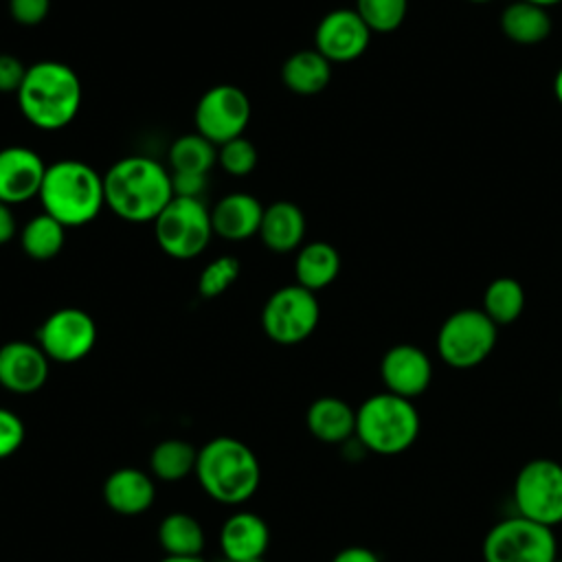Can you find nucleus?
Wrapping results in <instances>:
<instances>
[{
	"instance_id": "30",
	"label": "nucleus",
	"mask_w": 562,
	"mask_h": 562,
	"mask_svg": "<svg viewBox=\"0 0 562 562\" xmlns=\"http://www.w3.org/2000/svg\"><path fill=\"white\" fill-rule=\"evenodd\" d=\"M356 11L371 33H391L402 26L408 0H356Z\"/></svg>"
},
{
	"instance_id": "14",
	"label": "nucleus",
	"mask_w": 562,
	"mask_h": 562,
	"mask_svg": "<svg viewBox=\"0 0 562 562\" xmlns=\"http://www.w3.org/2000/svg\"><path fill=\"white\" fill-rule=\"evenodd\" d=\"M46 162L42 156L24 145H9L0 149V202L13 206L40 195Z\"/></svg>"
},
{
	"instance_id": "37",
	"label": "nucleus",
	"mask_w": 562,
	"mask_h": 562,
	"mask_svg": "<svg viewBox=\"0 0 562 562\" xmlns=\"http://www.w3.org/2000/svg\"><path fill=\"white\" fill-rule=\"evenodd\" d=\"M331 562H380L378 553L367 549V547H360V544H351V547H345L340 549Z\"/></svg>"
},
{
	"instance_id": "33",
	"label": "nucleus",
	"mask_w": 562,
	"mask_h": 562,
	"mask_svg": "<svg viewBox=\"0 0 562 562\" xmlns=\"http://www.w3.org/2000/svg\"><path fill=\"white\" fill-rule=\"evenodd\" d=\"M24 435L22 419L9 408H0V459L15 454L24 443Z\"/></svg>"
},
{
	"instance_id": "12",
	"label": "nucleus",
	"mask_w": 562,
	"mask_h": 562,
	"mask_svg": "<svg viewBox=\"0 0 562 562\" xmlns=\"http://www.w3.org/2000/svg\"><path fill=\"white\" fill-rule=\"evenodd\" d=\"M37 345L55 362H79L97 345V323L79 307H59L37 327Z\"/></svg>"
},
{
	"instance_id": "23",
	"label": "nucleus",
	"mask_w": 562,
	"mask_h": 562,
	"mask_svg": "<svg viewBox=\"0 0 562 562\" xmlns=\"http://www.w3.org/2000/svg\"><path fill=\"white\" fill-rule=\"evenodd\" d=\"M501 31L507 40H512L516 44L533 46L549 37L551 15L547 13V9H542L538 4L516 0L503 9Z\"/></svg>"
},
{
	"instance_id": "8",
	"label": "nucleus",
	"mask_w": 562,
	"mask_h": 562,
	"mask_svg": "<svg viewBox=\"0 0 562 562\" xmlns=\"http://www.w3.org/2000/svg\"><path fill=\"white\" fill-rule=\"evenodd\" d=\"M516 514L544 527L562 522V463L538 457L527 461L514 479Z\"/></svg>"
},
{
	"instance_id": "40",
	"label": "nucleus",
	"mask_w": 562,
	"mask_h": 562,
	"mask_svg": "<svg viewBox=\"0 0 562 562\" xmlns=\"http://www.w3.org/2000/svg\"><path fill=\"white\" fill-rule=\"evenodd\" d=\"M553 94H555L558 103L562 105V66H560V70H558L555 77H553Z\"/></svg>"
},
{
	"instance_id": "5",
	"label": "nucleus",
	"mask_w": 562,
	"mask_h": 562,
	"mask_svg": "<svg viewBox=\"0 0 562 562\" xmlns=\"http://www.w3.org/2000/svg\"><path fill=\"white\" fill-rule=\"evenodd\" d=\"M422 419L413 400L375 393L356 408V439L375 454H400L419 437Z\"/></svg>"
},
{
	"instance_id": "22",
	"label": "nucleus",
	"mask_w": 562,
	"mask_h": 562,
	"mask_svg": "<svg viewBox=\"0 0 562 562\" xmlns=\"http://www.w3.org/2000/svg\"><path fill=\"white\" fill-rule=\"evenodd\" d=\"M331 79V61H327L316 48L292 53L281 66V81L288 90L301 97L318 94Z\"/></svg>"
},
{
	"instance_id": "29",
	"label": "nucleus",
	"mask_w": 562,
	"mask_h": 562,
	"mask_svg": "<svg viewBox=\"0 0 562 562\" xmlns=\"http://www.w3.org/2000/svg\"><path fill=\"white\" fill-rule=\"evenodd\" d=\"M492 323L509 325L514 323L525 310V290L512 277L494 279L483 292V307H481Z\"/></svg>"
},
{
	"instance_id": "38",
	"label": "nucleus",
	"mask_w": 562,
	"mask_h": 562,
	"mask_svg": "<svg viewBox=\"0 0 562 562\" xmlns=\"http://www.w3.org/2000/svg\"><path fill=\"white\" fill-rule=\"evenodd\" d=\"M15 231H18V226H15V215H13L11 206L0 202V246L9 244L15 237Z\"/></svg>"
},
{
	"instance_id": "25",
	"label": "nucleus",
	"mask_w": 562,
	"mask_h": 562,
	"mask_svg": "<svg viewBox=\"0 0 562 562\" xmlns=\"http://www.w3.org/2000/svg\"><path fill=\"white\" fill-rule=\"evenodd\" d=\"M158 544L165 555H200L204 529L191 514L171 512L158 525Z\"/></svg>"
},
{
	"instance_id": "18",
	"label": "nucleus",
	"mask_w": 562,
	"mask_h": 562,
	"mask_svg": "<svg viewBox=\"0 0 562 562\" xmlns=\"http://www.w3.org/2000/svg\"><path fill=\"white\" fill-rule=\"evenodd\" d=\"M263 209L266 206L250 193H228L211 209L213 233L226 241H246L259 235Z\"/></svg>"
},
{
	"instance_id": "11",
	"label": "nucleus",
	"mask_w": 562,
	"mask_h": 562,
	"mask_svg": "<svg viewBox=\"0 0 562 562\" xmlns=\"http://www.w3.org/2000/svg\"><path fill=\"white\" fill-rule=\"evenodd\" d=\"M250 99L241 88L217 83L198 99L193 112L195 132L220 147L226 140L244 136V130L250 123Z\"/></svg>"
},
{
	"instance_id": "36",
	"label": "nucleus",
	"mask_w": 562,
	"mask_h": 562,
	"mask_svg": "<svg viewBox=\"0 0 562 562\" xmlns=\"http://www.w3.org/2000/svg\"><path fill=\"white\" fill-rule=\"evenodd\" d=\"M171 187H173V198L202 200V193L206 189V176L171 171Z\"/></svg>"
},
{
	"instance_id": "42",
	"label": "nucleus",
	"mask_w": 562,
	"mask_h": 562,
	"mask_svg": "<svg viewBox=\"0 0 562 562\" xmlns=\"http://www.w3.org/2000/svg\"><path fill=\"white\" fill-rule=\"evenodd\" d=\"M217 562H233V560H226V558H222V560H217ZM250 562H263V560H250Z\"/></svg>"
},
{
	"instance_id": "44",
	"label": "nucleus",
	"mask_w": 562,
	"mask_h": 562,
	"mask_svg": "<svg viewBox=\"0 0 562 562\" xmlns=\"http://www.w3.org/2000/svg\"><path fill=\"white\" fill-rule=\"evenodd\" d=\"M553 562H562V558H555V560H553Z\"/></svg>"
},
{
	"instance_id": "13",
	"label": "nucleus",
	"mask_w": 562,
	"mask_h": 562,
	"mask_svg": "<svg viewBox=\"0 0 562 562\" xmlns=\"http://www.w3.org/2000/svg\"><path fill=\"white\" fill-rule=\"evenodd\" d=\"M371 42V31L356 9L325 13L314 31V48L331 64L358 59Z\"/></svg>"
},
{
	"instance_id": "45",
	"label": "nucleus",
	"mask_w": 562,
	"mask_h": 562,
	"mask_svg": "<svg viewBox=\"0 0 562 562\" xmlns=\"http://www.w3.org/2000/svg\"><path fill=\"white\" fill-rule=\"evenodd\" d=\"M560 406H562V397H560Z\"/></svg>"
},
{
	"instance_id": "31",
	"label": "nucleus",
	"mask_w": 562,
	"mask_h": 562,
	"mask_svg": "<svg viewBox=\"0 0 562 562\" xmlns=\"http://www.w3.org/2000/svg\"><path fill=\"white\" fill-rule=\"evenodd\" d=\"M239 270H241V263L231 255H224V257H217V259L209 261L204 266L200 279H198L200 296L215 299V296L224 294L237 281Z\"/></svg>"
},
{
	"instance_id": "41",
	"label": "nucleus",
	"mask_w": 562,
	"mask_h": 562,
	"mask_svg": "<svg viewBox=\"0 0 562 562\" xmlns=\"http://www.w3.org/2000/svg\"><path fill=\"white\" fill-rule=\"evenodd\" d=\"M525 2H531V4H538V7H542V9H549V7H553V4H560L562 0H525Z\"/></svg>"
},
{
	"instance_id": "39",
	"label": "nucleus",
	"mask_w": 562,
	"mask_h": 562,
	"mask_svg": "<svg viewBox=\"0 0 562 562\" xmlns=\"http://www.w3.org/2000/svg\"><path fill=\"white\" fill-rule=\"evenodd\" d=\"M160 562H204L200 555H165Z\"/></svg>"
},
{
	"instance_id": "43",
	"label": "nucleus",
	"mask_w": 562,
	"mask_h": 562,
	"mask_svg": "<svg viewBox=\"0 0 562 562\" xmlns=\"http://www.w3.org/2000/svg\"><path fill=\"white\" fill-rule=\"evenodd\" d=\"M470 2H474V4H483V2H492V0H470Z\"/></svg>"
},
{
	"instance_id": "3",
	"label": "nucleus",
	"mask_w": 562,
	"mask_h": 562,
	"mask_svg": "<svg viewBox=\"0 0 562 562\" xmlns=\"http://www.w3.org/2000/svg\"><path fill=\"white\" fill-rule=\"evenodd\" d=\"M37 200L44 213L66 228L90 224L105 206L103 176L83 160L64 158L50 162Z\"/></svg>"
},
{
	"instance_id": "26",
	"label": "nucleus",
	"mask_w": 562,
	"mask_h": 562,
	"mask_svg": "<svg viewBox=\"0 0 562 562\" xmlns=\"http://www.w3.org/2000/svg\"><path fill=\"white\" fill-rule=\"evenodd\" d=\"M66 244V226L46 213L31 217L20 231V246L26 257L35 261H48L61 252Z\"/></svg>"
},
{
	"instance_id": "1",
	"label": "nucleus",
	"mask_w": 562,
	"mask_h": 562,
	"mask_svg": "<svg viewBox=\"0 0 562 562\" xmlns=\"http://www.w3.org/2000/svg\"><path fill=\"white\" fill-rule=\"evenodd\" d=\"M105 206L125 222L147 224L173 200L171 171L149 156H125L103 173Z\"/></svg>"
},
{
	"instance_id": "24",
	"label": "nucleus",
	"mask_w": 562,
	"mask_h": 562,
	"mask_svg": "<svg viewBox=\"0 0 562 562\" xmlns=\"http://www.w3.org/2000/svg\"><path fill=\"white\" fill-rule=\"evenodd\" d=\"M294 272L296 283L318 292L334 283V279L340 272V255L338 250L327 241H310L301 246L296 259H294Z\"/></svg>"
},
{
	"instance_id": "32",
	"label": "nucleus",
	"mask_w": 562,
	"mask_h": 562,
	"mask_svg": "<svg viewBox=\"0 0 562 562\" xmlns=\"http://www.w3.org/2000/svg\"><path fill=\"white\" fill-rule=\"evenodd\" d=\"M217 162L231 176H248L257 167V147L246 136H237L217 147Z\"/></svg>"
},
{
	"instance_id": "9",
	"label": "nucleus",
	"mask_w": 562,
	"mask_h": 562,
	"mask_svg": "<svg viewBox=\"0 0 562 562\" xmlns=\"http://www.w3.org/2000/svg\"><path fill=\"white\" fill-rule=\"evenodd\" d=\"M555 558L553 529L518 514L492 525L483 540L485 562H553Z\"/></svg>"
},
{
	"instance_id": "6",
	"label": "nucleus",
	"mask_w": 562,
	"mask_h": 562,
	"mask_svg": "<svg viewBox=\"0 0 562 562\" xmlns=\"http://www.w3.org/2000/svg\"><path fill=\"white\" fill-rule=\"evenodd\" d=\"M498 325L483 310L465 307L450 314L437 334V351L452 369L481 364L496 347Z\"/></svg>"
},
{
	"instance_id": "28",
	"label": "nucleus",
	"mask_w": 562,
	"mask_h": 562,
	"mask_svg": "<svg viewBox=\"0 0 562 562\" xmlns=\"http://www.w3.org/2000/svg\"><path fill=\"white\" fill-rule=\"evenodd\" d=\"M217 162V145L202 134H182L169 147V171L209 176Z\"/></svg>"
},
{
	"instance_id": "34",
	"label": "nucleus",
	"mask_w": 562,
	"mask_h": 562,
	"mask_svg": "<svg viewBox=\"0 0 562 562\" xmlns=\"http://www.w3.org/2000/svg\"><path fill=\"white\" fill-rule=\"evenodd\" d=\"M9 15L22 26H37L50 11V0H9Z\"/></svg>"
},
{
	"instance_id": "2",
	"label": "nucleus",
	"mask_w": 562,
	"mask_h": 562,
	"mask_svg": "<svg viewBox=\"0 0 562 562\" xmlns=\"http://www.w3.org/2000/svg\"><path fill=\"white\" fill-rule=\"evenodd\" d=\"M22 116L37 130H61L75 121L81 108L83 88L79 75L64 61L42 59L26 66L15 92Z\"/></svg>"
},
{
	"instance_id": "19",
	"label": "nucleus",
	"mask_w": 562,
	"mask_h": 562,
	"mask_svg": "<svg viewBox=\"0 0 562 562\" xmlns=\"http://www.w3.org/2000/svg\"><path fill=\"white\" fill-rule=\"evenodd\" d=\"M156 498L154 479L138 468H119L103 483L105 505L121 516L145 514Z\"/></svg>"
},
{
	"instance_id": "15",
	"label": "nucleus",
	"mask_w": 562,
	"mask_h": 562,
	"mask_svg": "<svg viewBox=\"0 0 562 562\" xmlns=\"http://www.w3.org/2000/svg\"><path fill=\"white\" fill-rule=\"evenodd\" d=\"M380 378L389 393L413 400L430 386L432 362L424 349L402 342L382 356Z\"/></svg>"
},
{
	"instance_id": "35",
	"label": "nucleus",
	"mask_w": 562,
	"mask_h": 562,
	"mask_svg": "<svg viewBox=\"0 0 562 562\" xmlns=\"http://www.w3.org/2000/svg\"><path fill=\"white\" fill-rule=\"evenodd\" d=\"M24 75L26 66L22 59L9 53H0V92H18Z\"/></svg>"
},
{
	"instance_id": "4",
	"label": "nucleus",
	"mask_w": 562,
	"mask_h": 562,
	"mask_svg": "<svg viewBox=\"0 0 562 562\" xmlns=\"http://www.w3.org/2000/svg\"><path fill=\"white\" fill-rule=\"evenodd\" d=\"M202 490L222 505H241L255 496L261 468L257 454L235 437H213L198 450L195 472Z\"/></svg>"
},
{
	"instance_id": "17",
	"label": "nucleus",
	"mask_w": 562,
	"mask_h": 562,
	"mask_svg": "<svg viewBox=\"0 0 562 562\" xmlns=\"http://www.w3.org/2000/svg\"><path fill=\"white\" fill-rule=\"evenodd\" d=\"M270 542V529L266 520L252 512L231 514L220 529V547L226 560L250 562L263 560Z\"/></svg>"
},
{
	"instance_id": "21",
	"label": "nucleus",
	"mask_w": 562,
	"mask_h": 562,
	"mask_svg": "<svg viewBox=\"0 0 562 562\" xmlns=\"http://www.w3.org/2000/svg\"><path fill=\"white\" fill-rule=\"evenodd\" d=\"M259 237L266 248L274 252H290L301 246L305 237V215L290 200H277L263 209Z\"/></svg>"
},
{
	"instance_id": "10",
	"label": "nucleus",
	"mask_w": 562,
	"mask_h": 562,
	"mask_svg": "<svg viewBox=\"0 0 562 562\" xmlns=\"http://www.w3.org/2000/svg\"><path fill=\"white\" fill-rule=\"evenodd\" d=\"M321 307L316 292L292 283L274 290L261 310L263 334L277 345H299L318 325Z\"/></svg>"
},
{
	"instance_id": "16",
	"label": "nucleus",
	"mask_w": 562,
	"mask_h": 562,
	"mask_svg": "<svg viewBox=\"0 0 562 562\" xmlns=\"http://www.w3.org/2000/svg\"><path fill=\"white\" fill-rule=\"evenodd\" d=\"M48 356L37 342L11 340L0 347V386L9 393L29 395L48 380Z\"/></svg>"
},
{
	"instance_id": "7",
	"label": "nucleus",
	"mask_w": 562,
	"mask_h": 562,
	"mask_svg": "<svg viewBox=\"0 0 562 562\" xmlns=\"http://www.w3.org/2000/svg\"><path fill=\"white\" fill-rule=\"evenodd\" d=\"M160 250L173 259H193L204 252L213 233L211 211L202 200L173 198L154 220Z\"/></svg>"
},
{
	"instance_id": "27",
	"label": "nucleus",
	"mask_w": 562,
	"mask_h": 562,
	"mask_svg": "<svg viewBox=\"0 0 562 562\" xmlns=\"http://www.w3.org/2000/svg\"><path fill=\"white\" fill-rule=\"evenodd\" d=\"M198 450L184 439H162L149 454L151 474L160 481L176 483L195 472Z\"/></svg>"
},
{
	"instance_id": "20",
	"label": "nucleus",
	"mask_w": 562,
	"mask_h": 562,
	"mask_svg": "<svg viewBox=\"0 0 562 562\" xmlns=\"http://www.w3.org/2000/svg\"><path fill=\"white\" fill-rule=\"evenodd\" d=\"M305 424L323 443H347L356 437V411L340 397L325 395L310 404Z\"/></svg>"
}]
</instances>
